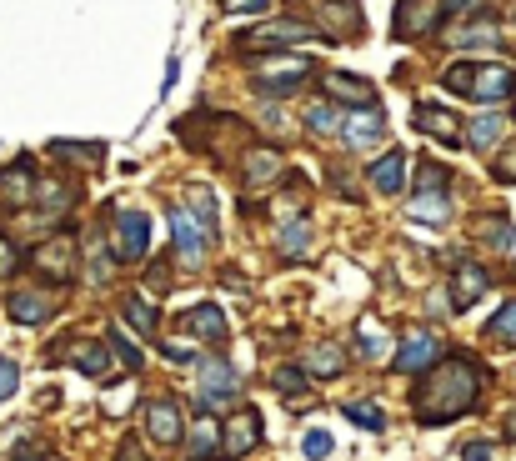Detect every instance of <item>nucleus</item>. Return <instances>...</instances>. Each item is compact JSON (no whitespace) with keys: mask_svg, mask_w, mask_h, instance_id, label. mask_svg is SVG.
<instances>
[{"mask_svg":"<svg viewBox=\"0 0 516 461\" xmlns=\"http://www.w3.org/2000/svg\"><path fill=\"white\" fill-rule=\"evenodd\" d=\"M481 361L476 356H466V351H456V356H446V361H436L426 376H421V386L411 391V416L421 421V426H446V421H456V416H466L476 401H481Z\"/></svg>","mask_w":516,"mask_h":461,"instance_id":"obj_1","label":"nucleus"},{"mask_svg":"<svg viewBox=\"0 0 516 461\" xmlns=\"http://www.w3.org/2000/svg\"><path fill=\"white\" fill-rule=\"evenodd\" d=\"M31 266L41 271V281H51V286H66V281H76V236H66V231H56V236H46L36 251H31Z\"/></svg>","mask_w":516,"mask_h":461,"instance_id":"obj_2","label":"nucleus"},{"mask_svg":"<svg viewBox=\"0 0 516 461\" xmlns=\"http://www.w3.org/2000/svg\"><path fill=\"white\" fill-rule=\"evenodd\" d=\"M436 361H441V346H436V336L426 326H411L391 351V371H401V376H426Z\"/></svg>","mask_w":516,"mask_h":461,"instance_id":"obj_3","label":"nucleus"},{"mask_svg":"<svg viewBox=\"0 0 516 461\" xmlns=\"http://www.w3.org/2000/svg\"><path fill=\"white\" fill-rule=\"evenodd\" d=\"M141 426L156 446H181L186 441V416H181V401L176 396H151L141 406Z\"/></svg>","mask_w":516,"mask_h":461,"instance_id":"obj_4","label":"nucleus"},{"mask_svg":"<svg viewBox=\"0 0 516 461\" xmlns=\"http://www.w3.org/2000/svg\"><path fill=\"white\" fill-rule=\"evenodd\" d=\"M196 371H201V406H206V411H216V406L236 401L241 376H236V366H231V361H221V356H201V361H196Z\"/></svg>","mask_w":516,"mask_h":461,"instance_id":"obj_5","label":"nucleus"},{"mask_svg":"<svg viewBox=\"0 0 516 461\" xmlns=\"http://www.w3.org/2000/svg\"><path fill=\"white\" fill-rule=\"evenodd\" d=\"M111 251H116L121 266L141 261V256L151 251V221H146L141 211H121V216H116V231H111Z\"/></svg>","mask_w":516,"mask_h":461,"instance_id":"obj_6","label":"nucleus"},{"mask_svg":"<svg viewBox=\"0 0 516 461\" xmlns=\"http://www.w3.org/2000/svg\"><path fill=\"white\" fill-rule=\"evenodd\" d=\"M261 446V411L256 406H241L226 426H221V456L226 461H241L246 451Z\"/></svg>","mask_w":516,"mask_h":461,"instance_id":"obj_7","label":"nucleus"},{"mask_svg":"<svg viewBox=\"0 0 516 461\" xmlns=\"http://www.w3.org/2000/svg\"><path fill=\"white\" fill-rule=\"evenodd\" d=\"M441 16H446L441 0H401V6H396V36H401V41H416V36L436 31Z\"/></svg>","mask_w":516,"mask_h":461,"instance_id":"obj_8","label":"nucleus"},{"mask_svg":"<svg viewBox=\"0 0 516 461\" xmlns=\"http://www.w3.org/2000/svg\"><path fill=\"white\" fill-rule=\"evenodd\" d=\"M251 81H256L261 91H296L301 81H311V61H306V56H281V61L256 66Z\"/></svg>","mask_w":516,"mask_h":461,"instance_id":"obj_9","label":"nucleus"},{"mask_svg":"<svg viewBox=\"0 0 516 461\" xmlns=\"http://www.w3.org/2000/svg\"><path fill=\"white\" fill-rule=\"evenodd\" d=\"M486 291H491V271H486V266L461 261V266L451 271V311H471Z\"/></svg>","mask_w":516,"mask_h":461,"instance_id":"obj_10","label":"nucleus"},{"mask_svg":"<svg viewBox=\"0 0 516 461\" xmlns=\"http://www.w3.org/2000/svg\"><path fill=\"white\" fill-rule=\"evenodd\" d=\"M511 91H516V71L511 66H501V61L471 66V101H506Z\"/></svg>","mask_w":516,"mask_h":461,"instance_id":"obj_11","label":"nucleus"},{"mask_svg":"<svg viewBox=\"0 0 516 461\" xmlns=\"http://www.w3.org/2000/svg\"><path fill=\"white\" fill-rule=\"evenodd\" d=\"M341 136H346V146H351V151L381 146V141H386V116H381L376 106H361L356 116H346V121H341Z\"/></svg>","mask_w":516,"mask_h":461,"instance_id":"obj_12","label":"nucleus"},{"mask_svg":"<svg viewBox=\"0 0 516 461\" xmlns=\"http://www.w3.org/2000/svg\"><path fill=\"white\" fill-rule=\"evenodd\" d=\"M286 171V156L281 151H271V146H251L246 151V166H241V181H246V191H271V181Z\"/></svg>","mask_w":516,"mask_h":461,"instance_id":"obj_13","label":"nucleus"},{"mask_svg":"<svg viewBox=\"0 0 516 461\" xmlns=\"http://www.w3.org/2000/svg\"><path fill=\"white\" fill-rule=\"evenodd\" d=\"M171 236H176V246H181V261H186V266H196V261L206 256V241H211V236H206V226H201L186 206H176V211H171Z\"/></svg>","mask_w":516,"mask_h":461,"instance_id":"obj_14","label":"nucleus"},{"mask_svg":"<svg viewBox=\"0 0 516 461\" xmlns=\"http://www.w3.org/2000/svg\"><path fill=\"white\" fill-rule=\"evenodd\" d=\"M56 361H71L76 371H86V376H96V381L111 371V351H106L101 341H76V336H71V341H61Z\"/></svg>","mask_w":516,"mask_h":461,"instance_id":"obj_15","label":"nucleus"},{"mask_svg":"<svg viewBox=\"0 0 516 461\" xmlns=\"http://www.w3.org/2000/svg\"><path fill=\"white\" fill-rule=\"evenodd\" d=\"M321 91H326V101H336V106H371L376 101V86L371 81H361V76H346V71H326L321 76Z\"/></svg>","mask_w":516,"mask_h":461,"instance_id":"obj_16","label":"nucleus"},{"mask_svg":"<svg viewBox=\"0 0 516 461\" xmlns=\"http://www.w3.org/2000/svg\"><path fill=\"white\" fill-rule=\"evenodd\" d=\"M51 311H56V306H51L46 291H11V296H6V316L21 321V326H46Z\"/></svg>","mask_w":516,"mask_h":461,"instance_id":"obj_17","label":"nucleus"},{"mask_svg":"<svg viewBox=\"0 0 516 461\" xmlns=\"http://www.w3.org/2000/svg\"><path fill=\"white\" fill-rule=\"evenodd\" d=\"M181 326H186V331H196V336H201V341H211V346H221V341L231 336V326H226V311H221V306H211V301L191 306V311L181 316Z\"/></svg>","mask_w":516,"mask_h":461,"instance_id":"obj_18","label":"nucleus"},{"mask_svg":"<svg viewBox=\"0 0 516 461\" xmlns=\"http://www.w3.org/2000/svg\"><path fill=\"white\" fill-rule=\"evenodd\" d=\"M316 31L311 26H301V21H276V26H261V31H251L241 46L246 51H266V46H291V41H311Z\"/></svg>","mask_w":516,"mask_h":461,"instance_id":"obj_19","label":"nucleus"},{"mask_svg":"<svg viewBox=\"0 0 516 461\" xmlns=\"http://www.w3.org/2000/svg\"><path fill=\"white\" fill-rule=\"evenodd\" d=\"M181 446H186L191 461H216V456H221V426H216L211 416H201V421L186 426V441H181Z\"/></svg>","mask_w":516,"mask_h":461,"instance_id":"obj_20","label":"nucleus"},{"mask_svg":"<svg viewBox=\"0 0 516 461\" xmlns=\"http://www.w3.org/2000/svg\"><path fill=\"white\" fill-rule=\"evenodd\" d=\"M0 201L6 206H26V201H36V186H31V161L21 156L11 171H0Z\"/></svg>","mask_w":516,"mask_h":461,"instance_id":"obj_21","label":"nucleus"},{"mask_svg":"<svg viewBox=\"0 0 516 461\" xmlns=\"http://www.w3.org/2000/svg\"><path fill=\"white\" fill-rule=\"evenodd\" d=\"M381 196H396L401 186H406V151H386L376 166H371V176H366Z\"/></svg>","mask_w":516,"mask_h":461,"instance_id":"obj_22","label":"nucleus"},{"mask_svg":"<svg viewBox=\"0 0 516 461\" xmlns=\"http://www.w3.org/2000/svg\"><path fill=\"white\" fill-rule=\"evenodd\" d=\"M416 126L426 136H436L441 146H456V136H461V121L451 111H436V106H416Z\"/></svg>","mask_w":516,"mask_h":461,"instance_id":"obj_23","label":"nucleus"},{"mask_svg":"<svg viewBox=\"0 0 516 461\" xmlns=\"http://www.w3.org/2000/svg\"><path fill=\"white\" fill-rule=\"evenodd\" d=\"M121 321H131V326H136L146 341H156V326H161V316H156V306H151L146 296H136V291H131V296L121 301Z\"/></svg>","mask_w":516,"mask_h":461,"instance_id":"obj_24","label":"nucleus"},{"mask_svg":"<svg viewBox=\"0 0 516 461\" xmlns=\"http://www.w3.org/2000/svg\"><path fill=\"white\" fill-rule=\"evenodd\" d=\"M501 136H506V116H476V121L466 126L471 151H496V146H501Z\"/></svg>","mask_w":516,"mask_h":461,"instance_id":"obj_25","label":"nucleus"},{"mask_svg":"<svg viewBox=\"0 0 516 461\" xmlns=\"http://www.w3.org/2000/svg\"><path fill=\"white\" fill-rule=\"evenodd\" d=\"M356 341H361V346H356L361 361H386V346H391V341H386V331H381L376 316H361V321H356Z\"/></svg>","mask_w":516,"mask_h":461,"instance_id":"obj_26","label":"nucleus"},{"mask_svg":"<svg viewBox=\"0 0 516 461\" xmlns=\"http://www.w3.org/2000/svg\"><path fill=\"white\" fill-rule=\"evenodd\" d=\"M481 341H486V346H516V301H506V306L486 321Z\"/></svg>","mask_w":516,"mask_h":461,"instance_id":"obj_27","label":"nucleus"},{"mask_svg":"<svg viewBox=\"0 0 516 461\" xmlns=\"http://www.w3.org/2000/svg\"><path fill=\"white\" fill-rule=\"evenodd\" d=\"M306 371H311V376H341V371H346V351L331 346V341H321V346H311Z\"/></svg>","mask_w":516,"mask_h":461,"instance_id":"obj_28","label":"nucleus"},{"mask_svg":"<svg viewBox=\"0 0 516 461\" xmlns=\"http://www.w3.org/2000/svg\"><path fill=\"white\" fill-rule=\"evenodd\" d=\"M71 201H76V186H66V181H41V186H36V206H41L46 216H61Z\"/></svg>","mask_w":516,"mask_h":461,"instance_id":"obj_29","label":"nucleus"},{"mask_svg":"<svg viewBox=\"0 0 516 461\" xmlns=\"http://www.w3.org/2000/svg\"><path fill=\"white\" fill-rule=\"evenodd\" d=\"M446 211H451L446 196H411V221L421 226H446Z\"/></svg>","mask_w":516,"mask_h":461,"instance_id":"obj_30","label":"nucleus"},{"mask_svg":"<svg viewBox=\"0 0 516 461\" xmlns=\"http://www.w3.org/2000/svg\"><path fill=\"white\" fill-rule=\"evenodd\" d=\"M341 411H346V421L361 426V431H386V411H381L376 401H346Z\"/></svg>","mask_w":516,"mask_h":461,"instance_id":"obj_31","label":"nucleus"},{"mask_svg":"<svg viewBox=\"0 0 516 461\" xmlns=\"http://www.w3.org/2000/svg\"><path fill=\"white\" fill-rule=\"evenodd\" d=\"M496 21H471L461 31H451V46H496Z\"/></svg>","mask_w":516,"mask_h":461,"instance_id":"obj_32","label":"nucleus"},{"mask_svg":"<svg viewBox=\"0 0 516 461\" xmlns=\"http://www.w3.org/2000/svg\"><path fill=\"white\" fill-rule=\"evenodd\" d=\"M446 186H451V171H446V166L426 161V166L416 171V196H446Z\"/></svg>","mask_w":516,"mask_h":461,"instance_id":"obj_33","label":"nucleus"},{"mask_svg":"<svg viewBox=\"0 0 516 461\" xmlns=\"http://www.w3.org/2000/svg\"><path fill=\"white\" fill-rule=\"evenodd\" d=\"M336 126H341L336 101H321V106H311V111H306V131H311V136H331Z\"/></svg>","mask_w":516,"mask_h":461,"instance_id":"obj_34","label":"nucleus"},{"mask_svg":"<svg viewBox=\"0 0 516 461\" xmlns=\"http://www.w3.org/2000/svg\"><path fill=\"white\" fill-rule=\"evenodd\" d=\"M191 216L206 226V236L216 241V201H211V191L206 186H191Z\"/></svg>","mask_w":516,"mask_h":461,"instance_id":"obj_35","label":"nucleus"},{"mask_svg":"<svg viewBox=\"0 0 516 461\" xmlns=\"http://www.w3.org/2000/svg\"><path fill=\"white\" fill-rule=\"evenodd\" d=\"M276 391L281 396H306L311 391V371L306 366H281L276 371Z\"/></svg>","mask_w":516,"mask_h":461,"instance_id":"obj_36","label":"nucleus"},{"mask_svg":"<svg viewBox=\"0 0 516 461\" xmlns=\"http://www.w3.org/2000/svg\"><path fill=\"white\" fill-rule=\"evenodd\" d=\"M51 151H56L61 161H86V166L101 161V146H96V141H86V146H81V141H56Z\"/></svg>","mask_w":516,"mask_h":461,"instance_id":"obj_37","label":"nucleus"},{"mask_svg":"<svg viewBox=\"0 0 516 461\" xmlns=\"http://www.w3.org/2000/svg\"><path fill=\"white\" fill-rule=\"evenodd\" d=\"M111 271H116V251H106V246L96 241V256H91V281H96V286H106V281H111Z\"/></svg>","mask_w":516,"mask_h":461,"instance_id":"obj_38","label":"nucleus"},{"mask_svg":"<svg viewBox=\"0 0 516 461\" xmlns=\"http://www.w3.org/2000/svg\"><path fill=\"white\" fill-rule=\"evenodd\" d=\"M111 346H116V356L126 361V371H141V351L131 346V336H126L121 326H111Z\"/></svg>","mask_w":516,"mask_h":461,"instance_id":"obj_39","label":"nucleus"},{"mask_svg":"<svg viewBox=\"0 0 516 461\" xmlns=\"http://www.w3.org/2000/svg\"><path fill=\"white\" fill-rule=\"evenodd\" d=\"M481 236H486L491 246H511V221H506V216H491V221H481Z\"/></svg>","mask_w":516,"mask_h":461,"instance_id":"obj_40","label":"nucleus"},{"mask_svg":"<svg viewBox=\"0 0 516 461\" xmlns=\"http://www.w3.org/2000/svg\"><path fill=\"white\" fill-rule=\"evenodd\" d=\"M16 386H21V366L0 356V401H11V396H16Z\"/></svg>","mask_w":516,"mask_h":461,"instance_id":"obj_41","label":"nucleus"},{"mask_svg":"<svg viewBox=\"0 0 516 461\" xmlns=\"http://www.w3.org/2000/svg\"><path fill=\"white\" fill-rule=\"evenodd\" d=\"M281 251H286V256H301V251H306V221H291V231H281Z\"/></svg>","mask_w":516,"mask_h":461,"instance_id":"obj_42","label":"nucleus"},{"mask_svg":"<svg viewBox=\"0 0 516 461\" xmlns=\"http://www.w3.org/2000/svg\"><path fill=\"white\" fill-rule=\"evenodd\" d=\"M266 6H271V0H221L226 16H261Z\"/></svg>","mask_w":516,"mask_h":461,"instance_id":"obj_43","label":"nucleus"},{"mask_svg":"<svg viewBox=\"0 0 516 461\" xmlns=\"http://www.w3.org/2000/svg\"><path fill=\"white\" fill-rule=\"evenodd\" d=\"M301 446H306V456H311V461L331 456V436H326V431H306V441H301Z\"/></svg>","mask_w":516,"mask_h":461,"instance_id":"obj_44","label":"nucleus"},{"mask_svg":"<svg viewBox=\"0 0 516 461\" xmlns=\"http://www.w3.org/2000/svg\"><path fill=\"white\" fill-rule=\"evenodd\" d=\"M161 356H166V361H176V366H191V361H201V356H196L191 346H181V341H166V346H161Z\"/></svg>","mask_w":516,"mask_h":461,"instance_id":"obj_45","label":"nucleus"},{"mask_svg":"<svg viewBox=\"0 0 516 461\" xmlns=\"http://www.w3.org/2000/svg\"><path fill=\"white\" fill-rule=\"evenodd\" d=\"M16 261H21V251H16L6 236H0V276H11V271H16Z\"/></svg>","mask_w":516,"mask_h":461,"instance_id":"obj_46","label":"nucleus"},{"mask_svg":"<svg viewBox=\"0 0 516 461\" xmlns=\"http://www.w3.org/2000/svg\"><path fill=\"white\" fill-rule=\"evenodd\" d=\"M461 461H491V441H466V446H461Z\"/></svg>","mask_w":516,"mask_h":461,"instance_id":"obj_47","label":"nucleus"},{"mask_svg":"<svg viewBox=\"0 0 516 461\" xmlns=\"http://www.w3.org/2000/svg\"><path fill=\"white\" fill-rule=\"evenodd\" d=\"M16 461H41V451H36L31 441H21V446H16Z\"/></svg>","mask_w":516,"mask_h":461,"instance_id":"obj_48","label":"nucleus"},{"mask_svg":"<svg viewBox=\"0 0 516 461\" xmlns=\"http://www.w3.org/2000/svg\"><path fill=\"white\" fill-rule=\"evenodd\" d=\"M121 461H146V456H141V446H136V441H126V446H121Z\"/></svg>","mask_w":516,"mask_h":461,"instance_id":"obj_49","label":"nucleus"},{"mask_svg":"<svg viewBox=\"0 0 516 461\" xmlns=\"http://www.w3.org/2000/svg\"><path fill=\"white\" fill-rule=\"evenodd\" d=\"M441 6H446V16H461V11L471 6V0H441Z\"/></svg>","mask_w":516,"mask_h":461,"instance_id":"obj_50","label":"nucleus"},{"mask_svg":"<svg viewBox=\"0 0 516 461\" xmlns=\"http://www.w3.org/2000/svg\"><path fill=\"white\" fill-rule=\"evenodd\" d=\"M511 26H516V6H511Z\"/></svg>","mask_w":516,"mask_h":461,"instance_id":"obj_51","label":"nucleus"}]
</instances>
